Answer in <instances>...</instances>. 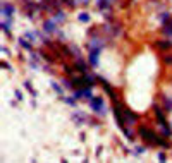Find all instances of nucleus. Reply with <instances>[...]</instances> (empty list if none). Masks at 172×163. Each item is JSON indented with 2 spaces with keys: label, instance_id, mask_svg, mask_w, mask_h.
I'll return each instance as SVG.
<instances>
[{
  "label": "nucleus",
  "instance_id": "f257e3e1",
  "mask_svg": "<svg viewBox=\"0 0 172 163\" xmlns=\"http://www.w3.org/2000/svg\"><path fill=\"white\" fill-rule=\"evenodd\" d=\"M138 134H140V136L145 139V143L152 144V146H158V141H160V137H162V136H158V134H157L155 130L145 127V125L138 127Z\"/></svg>",
  "mask_w": 172,
  "mask_h": 163
},
{
  "label": "nucleus",
  "instance_id": "f03ea898",
  "mask_svg": "<svg viewBox=\"0 0 172 163\" xmlns=\"http://www.w3.org/2000/svg\"><path fill=\"white\" fill-rule=\"evenodd\" d=\"M74 98L76 100H93L91 95V88H81V89H74Z\"/></svg>",
  "mask_w": 172,
  "mask_h": 163
},
{
  "label": "nucleus",
  "instance_id": "7ed1b4c3",
  "mask_svg": "<svg viewBox=\"0 0 172 163\" xmlns=\"http://www.w3.org/2000/svg\"><path fill=\"white\" fill-rule=\"evenodd\" d=\"M90 105H91V108H93L97 113H100V115H103L105 113V108H103V100H102V96H95L93 100H90Z\"/></svg>",
  "mask_w": 172,
  "mask_h": 163
},
{
  "label": "nucleus",
  "instance_id": "20e7f679",
  "mask_svg": "<svg viewBox=\"0 0 172 163\" xmlns=\"http://www.w3.org/2000/svg\"><path fill=\"white\" fill-rule=\"evenodd\" d=\"M153 112H155V117H157V120H158V124H160V127H167V120H165V115H164V108H160L158 105H153Z\"/></svg>",
  "mask_w": 172,
  "mask_h": 163
},
{
  "label": "nucleus",
  "instance_id": "39448f33",
  "mask_svg": "<svg viewBox=\"0 0 172 163\" xmlns=\"http://www.w3.org/2000/svg\"><path fill=\"white\" fill-rule=\"evenodd\" d=\"M97 81H98V82H100V84H102V86H103V89H105V93H108V95H110V98H112V101H117V93L114 91V89H112V86H110V84H108V82H107V81H105V79H103V77H100V76H98V77H97Z\"/></svg>",
  "mask_w": 172,
  "mask_h": 163
},
{
  "label": "nucleus",
  "instance_id": "423d86ee",
  "mask_svg": "<svg viewBox=\"0 0 172 163\" xmlns=\"http://www.w3.org/2000/svg\"><path fill=\"white\" fill-rule=\"evenodd\" d=\"M122 113H124V118H126V122H127L129 125H131V124H134V122L138 120V115L134 113V112H131L129 108L124 107V103H122Z\"/></svg>",
  "mask_w": 172,
  "mask_h": 163
},
{
  "label": "nucleus",
  "instance_id": "0eeeda50",
  "mask_svg": "<svg viewBox=\"0 0 172 163\" xmlns=\"http://www.w3.org/2000/svg\"><path fill=\"white\" fill-rule=\"evenodd\" d=\"M155 46L158 50H169L172 46V41L170 39H158V41H155Z\"/></svg>",
  "mask_w": 172,
  "mask_h": 163
},
{
  "label": "nucleus",
  "instance_id": "6e6552de",
  "mask_svg": "<svg viewBox=\"0 0 172 163\" xmlns=\"http://www.w3.org/2000/svg\"><path fill=\"white\" fill-rule=\"evenodd\" d=\"M12 12H14V7L10 5V3H3V5H2V14L7 17V19H10Z\"/></svg>",
  "mask_w": 172,
  "mask_h": 163
},
{
  "label": "nucleus",
  "instance_id": "1a4fd4ad",
  "mask_svg": "<svg viewBox=\"0 0 172 163\" xmlns=\"http://www.w3.org/2000/svg\"><path fill=\"white\" fill-rule=\"evenodd\" d=\"M162 101H164V110H165V113H170L172 112V98H167L162 95Z\"/></svg>",
  "mask_w": 172,
  "mask_h": 163
},
{
  "label": "nucleus",
  "instance_id": "9d476101",
  "mask_svg": "<svg viewBox=\"0 0 172 163\" xmlns=\"http://www.w3.org/2000/svg\"><path fill=\"white\" fill-rule=\"evenodd\" d=\"M55 26H57V23L55 21H45V23H43V29H45L47 33H53L55 31Z\"/></svg>",
  "mask_w": 172,
  "mask_h": 163
},
{
  "label": "nucleus",
  "instance_id": "9b49d317",
  "mask_svg": "<svg viewBox=\"0 0 172 163\" xmlns=\"http://www.w3.org/2000/svg\"><path fill=\"white\" fill-rule=\"evenodd\" d=\"M76 67H78V71L81 72V74H88V71H90L88 64H85L81 59H78V62H76Z\"/></svg>",
  "mask_w": 172,
  "mask_h": 163
},
{
  "label": "nucleus",
  "instance_id": "f8f14e48",
  "mask_svg": "<svg viewBox=\"0 0 172 163\" xmlns=\"http://www.w3.org/2000/svg\"><path fill=\"white\" fill-rule=\"evenodd\" d=\"M98 53H100V50H91L90 52V64L91 65L98 64Z\"/></svg>",
  "mask_w": 172,
  "mask_h": 163
},
{
  "label": "nucleus",
  "instance_id": "ddd939ff",
  "mask_svg": "<svg viewBox=\"0 0 172 163\" xmlns=\"http://www.w3.org/2000/svg\"><path fill=\"white\" fill-rule=\"evenodd\" d=\"M72 118H74V120L78 122V125H81L83 122H86V117H85L83 113H79V112H76V113L72 115Z\"/></svg>",
  "mask_w": 172,
  "mask_h": 163
},
{
  "label": "nucleus",
  "instance_id": "4468645a",
  "mask_svg": "<svg viewBox=\"0 0 172 163\" xmlns=\"http://www.w3.org/2000/svg\"><path fill=\"white\" fill-rule=\"evenodd\" d=\"M122 132H124V136L127 137L129 141H134V134H133V130L131 129H127V127H122Z\"/></svg>",
  "mask_w": 172,
  "mask_h": 163
},
{
  "label": "nucleus",
  "instance_id": "2eb2a0df",
  "mask_svg": "<svg viewBox=\"0 0 172 163\" xmlns=\"http://www.w3.org/2000/svg\"><path fill=\"white\" fill-rule=\"evenodd\" d=\"M64 19H65V16H64V12H62V10L55 12V17H53V21H55V23H64Z\"/></svg>",
  "mask_w": 172,
  "mask_h": 163
},
{
  "label": "nucleus",
  "instance_id": "dca6fc26",
  "mask_svg": "<svg viewBox=\"0 0 172 163\" xmlns=\"http://www.w3.org/2000/svg\"><path fill=\"white\" fill-rule=\"evenodd\" d=\"M19 45L23 46V48H26V50H29V52H31V50H33L31 43H28V41H26V39H24V38H21V39H19Z\"/></svg>",
  "mask_w": 172,
  "mask_h": 163
},
{
  "label": "nucleus",
  "instance_id": "f3484780",
  "mask_svg": "<svg viewBox=\"0 0 172 163\" xmlns=\"http://www.w3.org/2000/svg\"><path fill=\"white\" fill-rule=\"evenodd\" d=\"M0 28H2V31L5 33V34H10V29H9V23H2V26H0Z\"/></svg>",
  "mask_w": 172,
  "mask_h": 163
},
{
  "label": "nucleus",
  "instance_id": "a211bd4d",
  "mask_svg": "<svg viewBox=\"0 0 172 163\" xmlns=\"http://www.w3.org/2000/svg\"><path fill=\"white\" fill-rule=\"evenodd\" d=\"M64 101L71 107H76V98H64Z\"/></svg>",
  "mask_w": 172,
  "mask_h": 163
},
{
  "label": "nucleus",
  "instance_id": "6ab92c4d",
  "mask_svg": "<svg viewBox=\"0 0 172 163\" xmlns=\"http://www.w3.org/2000/svg\"><path fill=\"white\" fill-rule=\"evenodd\" d=\"M24 86H26V89H29V91H31V95H33V96H36V91H35V89L31 88V84H29V81H26V82H24Z\"/></svg>",
  "mask_w": 172,
  "mask_h": 163
},
{
  "label": "nucleus",
  "instance_id": "aec40b11",
  "mask_svg": "<svg viewBox=\"0 0 172 163\" xmlns=\"http://www.w3.org/2000/svg\"><path fill=\"white\" fill-rule=\"evenodd\" d=\"M79 21H81V23H88V21H90V16H88V14H81V16H79Z\"/></svg>",
  "mask_w": 172,
  "mask_h": 163
},
{
  "label": "nucleus",
  "instance_id": "412c9836",
  "mask_svg": "<svg viewBox=\"0 0 172 163\" xmlns=\"http://www.w3.org/2000/svg\"><path fill=\"white\" fill-rule=\"evenodd\" d=\"M52 88H53V89H55V91L58 93V95H62V88H60V86H58V84H57V82H52Z\"/></svg>",
  "mask_w": 172,
  "mask_h": 163
},
{
  "label": "nucleus",
  "instance_id": "4be33fe9",
  "mask_svg": "<svg viewBox=\"0 0 172 163\" xmlns=\"http://www.w3.org/2000/svg\"><path fill=\"white\" fill-rule=\"evenodd\" d=\"M164 62L169 64V65H172V55H165V57H164Z\"/></svg>",
  "mask_w": 172,
  "mask_h": 163
},
{
  "label": "nucleus",
  "instance_id": "5701e85b",
  "mask_svg": "<svg viewBox=\"0 0 172 163\" xmlns=\"http://www.w3.org/2000/svg\"><path fill=\"white\" fill-rule=\"evenodd\" d=\"M16 98H17V100H23V95H21L19 91H16Z\"/></svg>",
  "mask_w": 172,
  "mask_h": 163
},
{
  "label": "nucleus",
  "instance_id": "b1692460",
  "mask_svg": "<svg viewBox=\"0 0 172 163\" xmlns=\"http://www.w3.org/2000/svg\"><path fill=\"white\" fill-rule=\"evenodd\" d=\"M2 67H3V69H10V65L7 64V62H2Z\"/></svg>",
  "mask_w": 172,
  "mask_h": 163
},
{
  "label": "nucleus",
  "instance_id": "393cba45",
  "mask_svg": "<svg viewBox=\"0 0 172 163\" xmlns=\"http://www.w3.org/2000/svg\"><path fill=\"white\" fill-rule=\"evenodd\" d=\"M90 0H79V3H88Z\"/></svg>",
  "mask_w": 172,
  "mask_h": 163
}]
</instances>
